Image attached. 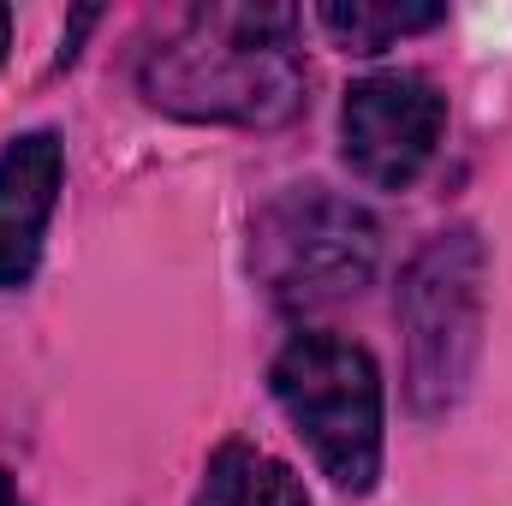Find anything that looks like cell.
Masks as SVG:
<instances>
[{
  "label": "cell",
  "instance_id": "6da1fadb",
  "mask_svg": "<svg viewBox=\"0 0 512 506\" xmlns=\"http://www.w3.org/2000/svg\"><path fill=\"white\" fill-rule=\"evenodd\" d=\"M292 6H191L137 66L161 114L197 126H280L304 108Z\"/></svg>",
  "mask_w": 512,
  "mask_h": 506
},
{
  "label": "cell",
  "instance_id": "7a4b0ae2",
  "mask_svg": "<svg viewBox=\"0 0 512 506\" xmlns=\"http://www.w3.org/2000/svg\"><path fill=\"white\" fill-rule=\"evenodd\" d=\"M268 387L310 447V459L352 495L376 489L382 477V370L364 346L340 334H298L274 370Z\"/></svg>",
  "mask_w": 512,
  "mask_h": 506
},
{
  "label": "cell",
  "instance_id": "3957f363",
  "mask_svg": "<svg viewBox=\"0 0 512 506\" xmlns=\"http://www.w3.org/2000/svg\"><path fill=\"white\" fill-rule=\"evenodd\" d=\"M382 256V227L364 203L328 191V185H292L280 191L251 233V268L286 310H316L352 298Z\"/></svg>",
  "mask_w": 512,
  "mask_h": 506
},
{
  "label": "cell",
  "instance_id": "277c9868",
  "mask_svg": "<svg viewBox=\"0 0 512 506\" xmlns=\"http://www.w3.org/2000/svg\"><path fill=\"white\" fill-rule=\"evenodd\" d=\"M483 239L471 227L429 239L399 280L405 328V393L423 417L459 405L483 346Z\"/></svg>",
  "mask_w": 512,
  "mask_h": 506
},
{
  "label": "cell",
  "instance_id": "5b68a950",
  "mask_svg": "<svg viewBox=\"0 0 512 506\" xmlns=\"http://www.w3.org/2000/svg\"><path fill=\"white\" fill-rule=\"evenodd\" d=\"M441 126H447V96L423 72L358 78L340 108V143H346L352 173L382 191H405L429 167Z\"/></svg>",
  "mask_w": 512,
  "mask_h": 506
},
{
  "label": "cell",
  "instance_id": "8992f818",
  "mask_svg": "<svg viewBox=\"0 0 512 506\" xmlns=\"http://www.w3.org/2000/svg\"><path fill=\"white\" fill-rule=\"evenodd\" d=\"M66 179V149L54 131H24L0 149V292L30 286L42 262V233L54 221Z\"/></svg>",
  "mask_w": 512,
  "mask_h": 506
},
{
  "label": "cell",
  "instance_id": "52a82bcc",
  "mask_svg": "<svg viewBox=\"0 0 512 506\" xmlns=\"http://www.w3.org/2000/svg\"><path fill=\"white\" fill-rule=\"evenodd\" d=\"M191 506H310V495L292 477V465H280L274 453H262L251 441H227L209 459Z\"/></svg>",
  "mask_w": 512,
  "mask_h": 506
},
{
  "label": "cell",
  "instance_id": "ba28073f",
  "mask_svg": "<svg viewBox=\"0 0 512 506\" xmlns=\"http://www.w3.org/2000/svg\"><path fill=\"white\" fill-rule=\"evenodd\" d=\"M316 18H322V30H328L346 54H382L399 36L435 30L447 12H441V6H423V0H399V6H382V0H328Z\"/></svg>",
  "mask_w": 512,
  "mask_h": 506
},
{
  "label": "cell",
  "instance_id": "9c48e42d",
  "mask_svg": "<svg viewBox=\"0 0 512 506\" xmlns=\"http://www.w3.org/2000/svg\"><path fill=\"white\" fill-rule=\"evenodd\" d=\"M0 506H24V501H18V489H12V477H6V471H0Z\"/></svg>",
  "mask_w": 512,
  "mask_h": 506
},
{
  "label": "cell",
  "instance_id": "30bf717a",
  "mask_svg": "<svg viewBox=\"0 0 512 506\" xmlns=\"http://www.w3.org/2000/svg\"><path fill=\"white\" fill-rule=\"evenodd\" d=\"M6 36H12V12L0 6V60H6Z\"/></svg>",
  "mask_w": 512,
  "mask_h": 506
}]
</instances>
